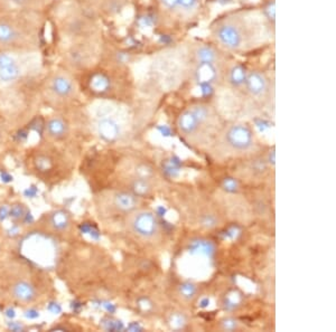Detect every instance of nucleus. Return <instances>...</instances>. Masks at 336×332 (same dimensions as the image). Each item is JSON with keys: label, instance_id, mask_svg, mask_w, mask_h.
<instances>
[{"label": "nucleus", "instance_id": "15", "mask_svg": "<svg viewBox=\"0 0 336 332\" xmlns=\"http://www.w3.org/2000/svg\"><path fill=\"white\" fill-rule=\"evenodd\" d=\"M247 75L248 73L244 67H242L241 65H235L232 67V70L230 71V83L233 86H241L246 83Z\"/></svg>", "mask_w": 336, "mask_h": 332}, {"label": "nucleus", "instance_id": "14", "mask_svg": "<svg viewBox=\"0 0 336 332\" xmlns=\"http://www.w3.org/2000/svg\"><path fill=\"white\" fill-rule=\"evenodd\" d=\"M110 88V79L102 73H96L91 77L90 89L95 93H105Z\"/></svg>", "mask_w": 336, "mask_h": 332}, {"label": "nucleus", "instance_id": "6", "mask_svg": "<svg viewBox=\"0 0 336 332\" xmlns=\"http://www.w3.org/2000/svg\"><path fill=\"white\" fill-rule=\"evenodd\" d=\"M112 205L117 211L130 214L131 212L136 211L140 206V198L131 192H126V190H120L115 192L112 195Z\"/></svg>", "mask_w": 336, "mask_h": 332}, {"label": "nucleus", "instance_id": "13", "mask_svg": "<svg viewBox=\"0 0 336 332\" xmlns=\"http://www.w3.org/2000/svg\"><path fill=\"white\" fill-rule=\"evenodd\" d=\"M130 187H131L130 192L138 196L139 198L148 196L152 190V186L149 179H147V178L144 176H139L137 178H134V179L131 181Z\"/></svg>", "mask_w": 336, "mask_h": 332}, {"label": "nucleus", "instance_id": "2", "mask_svg": "<svg viewBox=\"0 0 336 332\" xmlns=\"http://www.w3.org/2000/svg\"><path fill=\"white\" fill-rule=\"evenodd\" d=\"M254 146L253 132L247 125L235 123L225 129L222 134L221 147L229 153H241L249 152Z\"/></svg>", "mask_w": 336, "mask_h": 332}, {"label": "nucleus", "instance_id": "12", "mask_svg": "<svg viewBox=\"0 0 336 332\" xmlns=\"http://www.w3.org/2000/svg\"><path fill=\"white\" fill-rule=\"evenodd\" d=\"M46 131L53 139H63L67 133V126L64 120L60 118H53L46 123Z\"/></svg>", "mask_w": 336, "mask_h": 332}, {"label": "nucleus", "instance_id": "10", "mask_svg": "<svg viewBox=\"0 0 336 332\" xmlns=\"http://www.w3.org/2000/svg\"><path fill=\"white\" fill-rule=\"evenodd\" d=\"M196 81L202 85H210L216 77V70L212 63H200L195 71Z\"/></svg>", "mask_w": 336, "mask_h": 332}, {"label": "nucleus", "instance_id": "16", "mask_svg": "<svg viewBox=\"0 0 336 332\" xmlns=\"http://www.w3.org/2000/svg\"><path fill=\"white\" fill-rule=\"evenodd\" d=\"M21 75V70L17 64H13L0 69V81L8 83L17 79Z\"/></svg>", "mask_w": 336, "mask_h": 332}, {"label": "nucleus", "instance_id": "8", "mask_svg": "<svg viewBox=\"0 0 336 332\" xmlns=\"http://www.w3.org/2000/svg\"><path fill=\"white\" fill-rule=\"evenodd\" d=\"M246 86L248 91L253 96H261L266 93L268 89V82L264 74L260 72H251L247 75Z\"/></svg>", "mask_w": 336, "mask_h": 332}, {"label": "nucleus", "instance_id": "1", "mask_svg": "<svg viewBox=\"0 0 336 332\" xmlns=\"http://www.w3.org/2000/svg\"><path fill=\"white\" fill-rule=\"evenodd\" d=\"M128 215L126 225L132 235L144 241H155L160 237V221L151 211L138 208Z\"/></svg>", "mask_w": 336, "mask_h": 332}, {"label": "nucleus", "instance_id": "21", "mask_svg": "<svg viewBox=\"0 0 336 332\" xmlns=\"http://www.w3.org/2000/svg\"><path fill=\"white\" fill-rule=\"evenodd\" d=\"M197 7V0H179V8L184 11H191Z\"/></svg>", "mask_w": 336, "mask_h": 332}, {"label": "nucleus", "instance_id": "9", "mask_svg": "<svg viewBox=\"0 0 336 332\" xmlns=\"http://www.w3.org/2000/svg\"><path fill=\"white\" fill-rule=\"evenodd\" d=\"M50 225L56 232H66L71 226V215L63 209H58L51 214Z\"/></svg>", "mask_w": 336, "mask_h": 332}, {"label": "nucleus", "instance_id": "23", "mask_svg": "<svg viewBox=\"0 0 336 332\" xmlns=\"http://www.w3.org/2000/svg\"><path fill=\"white\" fill-rule=\"evenodd\" d=\"M265 12L268 17V19L274 22V18H276V6H274V2H270L267 5Z\"/></svg>", "mask_w": 336, "mask_h": 332}, {"label": "nucleus", "instance_id": "17", "mask_svg": "<svg viewBox=\"0 0 336 332\" xmlns=\"http://www.w3.org/2000/svg\"><path fill=\"white\" fill-rule=\"evenodd\" d=\"M196 56L200 63H214L216 59V53L210 46H202L197 49Z\"/></svg>", "mask_w": 336, "mask_h": 332}, {"label": "nucleus", "instance_id": "22", "mask_svg": "<svg viewBox=\"0 0 336 332\" xmlns=\"http://www.w3.org/2000/svg\"><path fill=\"white\" fill-rule=\"evenodd\" d=\"M169 322L173 328H182L185 323V319L181 315H173L169 320Z\"/></svg>", "mask_w": 336, "mask_h": 332}, {"label": "nucleus", "instance_id": "5", "mask_svg": "<svg viewBox=\"0 0 336 332\" xmlns=\"http://www.w3.org/2000/svg\"><path fill=\"white\" fill-rule=\"evenodd\" d=\"M216 37L221 44L230 49L239 48L243 38L240 29L233 24L221 25L216 30Z\"/></svg>", "mask_w": 336, "mask_h": 332}, {"label": "nucleus", "instance_id": "26", "mask_svg": "<svg viewBox=\"0 0 336 332\" xmlns=\"http://www.w3.org/2000/svg\"><path fill=\"white\" fill-rule=\"evenodd\" d=\"M164 7L168 9H176L179 8V0H161Z\"/></svg>", "mask_w": 336, "mask_h": 332}, {"label": "nucleus", "instance_id": "24", "mask_svg": "<svg viewBox=\"0 0 336 332\" xmlns=\"http://www.w3.org/2000/svg\"><path fill=\"white\" fill-rule=\"evenodd\" d=\"M13 64H16V61L13 57L10 56V55L0 54V69H2V67L13 65Z\"/></svg>", "mask_w": 336, "mask_h": 332}, {"label": "nucleus", "instance_id": "4", "mask_svg": "<svg viewBox=\"0 0 336 332\" xmlns=\"http://www.w3.org/2000/svg\"><path fill=\"white\" fill-rule=\"evenodd\" d=\"M96 133L105 142L113 143L120 138L121 127L115 119L102 116L96 123Z\"/></svg>", "mask_w": 336, "mask_h": 332}, {"label": "nucleus", "instance_id": "25", "mask_svg": "<svg viewBox=\"0 0 336 332\" xmlns=\"http://www.w3.org/2000/svg\"><path fill=\"white\" fill-rule=\"evenodd\" d=\"M181 293L183 294V297L192 298L195 294V287L191 284H184L181 286Z\"/></svg>", "mask_w": 336, "mask_h": 332}, {"label": "nucleus", "instance_id": "18", "mask_svg": "<svg viewBox=\"0 0 336 332\" xmlns=\"http://www.w3.org/2000/svg\"><path fill=\"white\" fill-rule=\"evenodd\" d=\"M15 30L7 24H0V43H9L14 39Z\"/></svg>", "mask_w": 336, "mask_h": 332}, {"label": "nucleus", "instance_id": "11", "mask_svg": "<svg viewBox=\"0 0 336 332\" xmlns=\"http://www.w3.org/2000/svg\"><path fill=\"white\" fill-rule=\"evenodd\" d=\"M52 90L60 97H69L74 91V86L71 79L67 77L56 76L52 82Z\"/></svg>", "mask_w": 336, "mask_h": 332}, {"label": "nucleus", "instance_id": "19", "mask_svg": "<svg viewBox=\"0 0 336 332\" xmlns=\"http://www.w3.org/2000/svg\"><path fill=\"white\" fill-rule=\"evenodd\" d=\"M221 328L224 331H234L239 329V322L233 318H227L221 321Z\"/></svg>", "mask_w": 336, "mask_h": 332}, {"label": "nucleus", "instance_id": "28", "mask_svg": "<svg viewBox=\"0 0 336 332\" xmlns=\"http://www.w3.org/2000/svg\"><path fill=\"white\" fill-rule=\"evenodd\" d=\"M13 2L14 3H17V4H22V3L25 2V0H13Z\"/></svg>", "mask_w": 336, "mask_h": 332}, {"label": "nucleus", "instance_id": "7", "mask_svg": "<svg viewBox=\"0 0 336 332\" xmlns=\"http://www.w3.org/2000/svg\"><path fill=\"white\" fill-rule=\"evenodd\" d=\"M11 293H13V297L17 301L23 303L33 302L36 297H37L35 286L26 281H19L15 283L13 288H11Z\"/></svg>", "mask_w": 336, "mask_h": 332}, {"label": "nucleus", "instance_id": "3", "mask_svg": "<svg viewBox=\"0 0 336 332\" xmlns=\"http://www.w3.org/2000/svg\"><path fill=\"white\" fill-rule=\"evenodd\" d=\"M205 125L206 122L199 119L191 108L185 110L177 120V127H179L180 132L189 140L196 139L202 133V129Z\"/></svg>", "mask_w": 336, "mask_h": 332}, {"label": "nucleus", "instance_id": "20", "mask_svg": "<svg viewBox=\"0 0 336 332\" xmlns=\"http://www.w3.org/2000/svg\"><path fill=\"white\" fill-rule=\"evenodd\" d=\"M35 163H36V167H37V169H39L41 171H46L52 168L51 159L45 156H39L37 160L35 161Z\"/></svg>", "mask_w": 336, "mask_h": 332}, {"label": "nucleus", "instance_id": "27", "mask_svg": "<svg viewBox=\"0 0 336 332\" xmlns=\"http://www.w3.org/2000/svg\"><path fill=\"white\" fill-rule=\"evenodd\" d=\"M22 214H23V211H22V208L19 206L14 207L13 211H11V215H13V216H15V217L22 216Z\"/></svg>", "mask_w": 336, "mask_h": 332}]
</instances>
